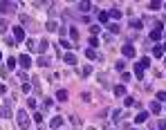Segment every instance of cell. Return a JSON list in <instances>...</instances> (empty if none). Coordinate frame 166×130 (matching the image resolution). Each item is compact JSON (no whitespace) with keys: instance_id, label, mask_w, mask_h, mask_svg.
I'll return each instance as SVG.
<instances>
[{"instance_id":"obj_28","label":"cell","mask_w":166,"mask_h":130,"mask_svg":"<svg viewBox=\"0 0 166 130\" xmlns=\"http://www.w3.org/2000/svg\"><path fill=\"white\" fill-rule=\"evenodd\" d=\"M90 7H92L90 2H79V9H81V11H88Z\"/></svg>"},{"instance_id":"obj_22","label":"cell","mask_w":166,"mask_h":130,"mask_svg":"<svg viewBox=\"0 0 166 130\" xmlns=\"http://www.w3.org/2000/svg\"><path fill=\"white\" fill-rule=\"evenodd\" d=\"M159 38H162V32H155V29H153V32H151V41H159Z\"/></svg>"},{"instance_id":"obj_11","label":"cell","mask_w":166,"mask_h":130,"mask_svg":"<svg viewBox=\"0 0 166 130\" xmlns=\"http://www.w3.org/2000/svg\"><path fill=\"white\" fill-rule=\"evenodd\" d=\"M153 56H155V58H162V56H164L162 45H155V47H153Z\"/></svg>"},{"instance_id":"obj_7","label":"cell","mask_w":166,"mask_h":130,"mask_svg":"<svg viewBox=\"0 0 166 130\" xmlns=\"http://www.w3.org/2000/svg\"><path fill=\"white\" fill-rule=\"evenodd\" d=\"M14 36H16V41H22L25 38V29L22 27H14Z\"/></svg>"},{"instance_id":"obj_8","label":"cell","mask_w":166,"mask_h":130,"mask_svg":"<svg viewBox=\"0 0 166 130\" xmlns=\"http://www.w3.org/2000/svg\"><path fill=\"white\" fill-rule=\"evenodd\" d=\"M47 47H49V43H47V38H45V41H41V45L36 47V52L38 54H45V52H47Z\"/></svg>"},{"instance_id":"obj_13","label":"cell","mask_w":166,"mask_h":130,"mask_svg":"<svg viewBox=\"0 0 166 130\" xmlns=\"http://www.w3.org/2000/svg\"><path fill=\"white\" fill-rule=\"evenodd\" d=\"M45 27H47V32H56V29H59V22H56V20H47Z\"/></svg>"},{"instance_id":"obj_12","label":"cell","mask_w":166,"mask_h":130,"mask_svg":"<svg viewBox=\"0 0 166 130\" xmlns=\"http://www.w3.org/2000/svg\"><path fill=\"white\" fill-rule=\"evenodd\" d=\"M108 16H110V18H114V20H119V18H121V9L114 7V9H110V14H108Z\"/></svg>"},{"instance_id":"obj_9","label":"cell","mask_w":166,"mask_h":130,"mask_svg":"<svg viewBox=\"0 0 166 130\" xmlns=\"http://www.w3.org/2000/svg\"><path fill=\"white\" fill-rule=\"evenodd\" d=\"M97 18H99V22L103 25V22H108V20H110V16H108L106 11H97Z\"/></svg>"},{"instance_id":"obj_15","label":"cell","mask_w":166,"mask_h":130,"mask_svg":"<svg viewBox=\"0 0 166 130\" xmlns=\"http://www.w3.org/2000/svg\"><path fill=\"white\" fill-rule=\"evenodd\" d=\"M135 121H137V123H144V121H148V112H139Z\"/></svg>"},{"instance_id":"obj_33","label":"cell","mask_w":166,"mask_h":130,"mask_svg":"<svg viewBox=\"0 0 166 130\" xmlns=\"http://www.w3.org/2000/svg\"><path fill=\"white\" fill-rule=\"evenodd\" d=\"M119 117H121V112L114 110V112H112V121H117V123H119Z\"/></svg>"},{"instance_id":"obj_19","label":"cell","mask_w":166,"mask_h":130,"mask_svg":"<svg viewBox=\"0 0 166 130\" xmlns=\"http://www.w3.org/2000/svg\"><path fill=\"white\" fill-rule=\"evenodd\" d=\"M38 65H41V67H47V65H49V58H47V56H41V58H38Z\"/></svg>"},{"instance_id":"obj_3","label":"cell","mask_w":166,"mask_h":130,"mask_svg":"<svg viewBox=\"0 0 166 130\" xmlns=\"http://www.w3.org/2000/svg\"><path fill=\"white\" fill-rule=\"evenodd\" d=\"M121 52H124V56H126V58H133V56H135V45L126 43L124 47H121Z\"/></svg>"},{"instance_id":"obj_36","label":"cell","mask_w":166,"mask_h":130,"mask_svg":"<svg viewBox=\"0 0 166 130\" xmlns=\"http://www.w3.org/2000/svg\"><path fill=\"white\" fill-rule=\"evenodd\" d=\"M90 32H92V34H99L101 27H99V25H92V27H90Z\"/></svg>"},{"instance_id":"obj_38","label":"cell","mask_w":166,"mask_h":130,"mask_svg":"<svg viewBox=\"0 0 166 130\" xmlns=\"http://www.w3.org/2000/svg\"><path fill=\"white\" fill-rule=\"evenodd\" d=\"M157 101H166V92H157Z\"/></svg>"},{"instance_id":"obj_17","label":"cell","mask_w":166,"mask_h":130,"mask_svg":"<svg viewBox=\"0 0 166 130\" xmlns=\"http://www.w3.org/2000/svg\"><path fill=\"white\" fill-rule=\"evenodd\" d=\"M137 65H139L141 70H146V67H151V58H141V61H139Z\"/></svg>"},{"instance_id":"obj_29","label":"cell","mask_w":166,"mask_h":130,"mask_svg":"<svg viewBox=\"0 0 166 130\" xmlns=\"http://www.w3.org/2000/svg\"><path fill=\"white\" fill-rule=\"evenodd\" d=\"M34 121H36V123H43V115H41V112H34Z\"/></svg>"},{"instance_id":"obj_27","label":"cell","mask_w":166,"mask_h":130,"mask_svg":"<svg viewBox=\"0 0 166 130\" xmlns=\"http://www.w3.org/2000/svg\"><path fill=\"white\" fill-rule=\"evenodd\" d=\"M0 115H2L5 119H9V117H11V112H9V108H0Z\"/></svg>"},{"instance_id":"obj_34","label":"cell","mask_w":166,"mask_h":130,"mask_svg":"<svg viewBox=\"0 0 166 130\" xmlns=\"http://www.w3.org/2000/svg\"><path fill=\"white\" fill-rule=\"evenodd\" d=\"M27 108H29V110H34V108H36V101H34V99H29V101H27Z\"/></svg>"},{"instance_id":"obj_4","label":"cell","mask_w":166,"mask_h":130,"mask_svg":"<svg viewBox=\"0 0 166 130\" xmlns=\"http://www.w3.org/2000/svg\"><path fill=\"white\" fill-rule=\"evenodd\" d=\"M18 63H20V67H25V70H29V65H32V58L27 54H22L20 58H18Z\"/></svg>"},{"instance_id":"obj_39","label":"cell","mask_w":166,"mask_h":130,"mask_svg":"<svg viewBox=\"0 0 166 130\" xmlns=\"http://www.w3.org/2000/svg\"><path fill=\"white\" fill-rule=\"evenodd\" d=\"M159 130H166V119H162V121H159Z\"/></svg>"},{"instance_id":"obj_42","label":"cell","mask_w":166,"mask_h":130,"mask_svg":"<svg viewBox=\"0 0 166 130\" xmlns=\"http://www.w3.org/2000/svg\"><path fill=\"white\" fill-rule=\"evenodd\" d=\"M88 130H94V128H88Z\"/></svg>"},{"instance_id":"obj_2","label":"cell","mask_w":166,"mask_h":130,"mask_svg":"<svg viewBox=\"0 0 166 130\" xmlns=\"http://www.w3.org/2000/svg\"><path fill=\"white\" fill-rule=\"evenodd\" d=\"M0 11H2V14H9V11L14 14L16 11V2H5L2 0V2H0Z\"/></svg>"},{"instance_id":"obj_6","label":"cell","mask_w":166,"mask_h":130,"mask_svg":"<svg viewBox=\"0 0 166 130\" xmlns=\"http://www.w3.org/2000/svg\"><path fill=\"white\" fill-rule=\"evenodd\" d=\"M141 25H144V22H141L139 18H130V29H137V32H139Z\"/></svg>"},{"instance_id":"obj_14","label":"cell","mask_w":166,"mask_h":130,"mask_svg":"<svg viewBox=\"0 0 166 130\" xmlns=\"http://www.w3.org/2000/svg\"><path fill=\"white\" fill-rule=\"evenodd\" d=\"M114 94H117V97H126V88L124 85H114Z\"/></svg>"},{"instance_id":"obj_32","label":"cell","mask_w":166,"mask_h":130,"mask_svg":"<svg viewBox=\"0 0 166 130\" xmlns=\"http://www.w3.org/2000/svg\"><path fill=\"white\" fill-rule=\"evenodd\" d=\"M148 7H151V9H159V7H162V2H157V0H153V2L148 5Z\"/></svg>"},{"instance_id":"obj_5","label":"cell","mask_w":166,"mask_h":130,"mask_svg":"<svg viewBox=\"0 0 166 130\" xmlns=\"http://www.w3.org/2000/svg\"><path fill=\"white\" fill-rule=\"evenodd\" d=\"M49 126H52V130H59L63 126V117H52V121H49Z\"/></svg>"},{"instance_id":"obj_31","label":"cell","mask_w":166,"mask_h":130,"mask_svg":"<svg viewBox=\"0 0 166 130\" xmlns=\"http://www.w3.org/2000/svg\"><path fill=\"white\" fill-rule=\"evenodd\" d=\"M90 72H92V67H90V65H85V67H83V70H81V76H88V74H90Z\"/></svg>"},{"instance_id":"obj_1","label":"cell","mask_w":166,"mask_h":130,"mask_svg":"<svg viewBox=\"0 0 166 130\" xmlns=\"http://www.w3.org/2000/svg\"><path fill=\"white\" fill-rule=\"evenodd\" d=\"M16 119H18V128H22V130L29 128V115H27V110H18Z\"/></svg>"},{"instance_id":"obj_16","label":"cell","mask_w":166,"mask_h":130,"mask_svg":"<svg viewBox=\"0 0 166 130\" xmlns=\"http://www.w3.org/2000/svg\"><path fill=\"white\" fill-rule=\"evenodd\" d=\"M151 112H155V115H159V112H162V105H159L157 101H153V103H151Z\"/></svg>"},{"instance_id":"obj_25","label":"cell","mask_w":166,"mask_h":130,"mask_svg":"<svg viewBox=\"0 0 166 130\" xmlns=\"http://www.w3.org/2000/svg\"><path fill=\"white\" fill-rule=\"evenodd\" d=\"M7 20H5V18H0V34H2V32H7Z\"/></svg>"},{"instance_id":"obj_35","label":"cell","mask_w":166,"mask_h":130,"mask_svg":"<svg viewBox=\"0 0 166 130\" xmlns=\"http://www.w3.org/2000/svg\"><path fill=\"white\" fill-rule=\"evenodd\" d=\"M124 103H126V105H135V99H133V97H126Z\"/></svg>"},{"instance_id":"obj_40","label":"cell","mask_w":166,"mask_h":130,"mask_svg":"<svg viewBox=\"0 0 166 130\" xmlns=\"http://www.w3.org/2000/svg\"><path fill=\"white\" fill-rule=\"evenodd\" d=\"M162 49H164V52H166V43H164V45H162Z\"/></svg>"},{"instance_id":"obj_20","label":"cell","mask_w":166,"mask_h":130,"mask_svg":"<svg viewBox=\"0 0 166 130\" xmlns=\"http://www.w3.org/2000/svg\"><path fill=\"white\" fill-rule=\"evenodd\" d=\"M114 70H117V72H124V70H126V61H117V65H114Z\"/></svg>"},{"instance_id":"obj_21","label":"cell","mask_w":166,"mask_h":130,"mask_svg":"<svg viewBox=\"0 0 166 130\" xmlns=\"http://www.w3.org/2000/svg\"><path fill=\"white\" fill-rule=\"evenodd\" d=\"M14 67H16V58L9 56V58H7V70H14Z\"/></svg>"},{"instance_id":"obj_10","label":"cell","mask_w":166,"mask_h":130,"mask_svg":"<svg viewBox=\"0 0 166 130\" xmlns=\"http://www.w3.org/2000/svg\"><path fill=\"white\" fill-rule=\"evenodd\" d=\"M63 61H65V63H67V65H74V63H76V56H74V54H70V52H67L65 56H63Z\"/></svg>"},{"instance_id":"obj_24","label":"cell","mask_w":166,"mask_h":130,"mask_svg":"<svg viewBox=\"0 0 166 130\" xmlns=\"http://www.w3.org/2000/svg\"><path fill=\"white\" fill-rule=\"evenodd\" d=\"M67 29H70V36L76 41V38H79V29H76V27H67Z\"/></svg>"},{"instance_id":"obj_41","label":"cell","mask_w":166,"mask_h":130,"mask_svg":"<svg viewBox=\"0 0 166 130\" xmlns=\"http://www.w3.org/2000/svg\"><path fill=\"white\" fill-rule=\"evenodd\" d=\"M0 61H2V54H0Z\"/></svg>"},{"instance_id":"obj_18","label":"cell","mask_w":166,"mask_h":130,"mask_svg":"<svg viewBox=\"0 0 166 130\" xmlns=\"http://www.w3.org/2000/svg\"><path fill=\"white\" fill-rule=\"evenodd\" d=\"M56 99L59 101H67V92L65 90H59V92H56Z\"/></svg>"},{"instance_id":"obj_23","label":"cell","mask_w":166,"mask_h":130,"mask_svg":"<svg viewBox=\"0 0 166 130\" xmlns=\"http://www.w3.org/2000/svg\"><path fill=\"white\" fill-rule=\"evenodd\" d=\"M135 76L137 78H144V70H141L139 65H135Z\"/></svg>"},{"instance_id":"obj_30","label":"cell","mask_w":166,"mask_h":130,"mask_svg":"<svg viewBox=\"0 0 166 130\" xmlns=\"http://www.w3.org/2000/svg\"><path fill=\"white\" fill-rule=\"evenodd\" d=\"M85 56H88V58H97V52L94 49H85Z\"/></svg>"},{"instance_id":"obj_37","label":"cell","mask_w":166,"mask_h":130,"mask_svg":"<svg viewBox=\"0 0 166 130\" xmlns=\"http://www.w3.org/2000/svg\"><path fill=\"white\" fill-rule=\"evenodd\" d=\"M108 29H110L112 34H119V25H110V27H108Z\"/></svg>"},{"instance_id":"obj_26","label":"cell","mask_w":166,"mask_h":130,"mask_svg":"<svg viewBox=\"0 0 166 130\" xmlns=\"http://www.w3.org/2000/svg\"><path fill=\"white\" fill-rule=\"evenodd\" d=\"M61 47H65V49H72V47H74V45H72V43H67V41H65V38H61Z\"/></svg>"},{"instance_id":"obj_43","label":"cell","mask_w":166,"mask_h":130,"mask_svg":"<svg viewBox=\"0 0 166 130\" xmlns=\"http://www.w3.org/2000/svg\"><path fill=\"white\" fill-rule=\"evenodd\" d=\"M164 65H166V58H164Z\"/></svg>"}]
</instances>
